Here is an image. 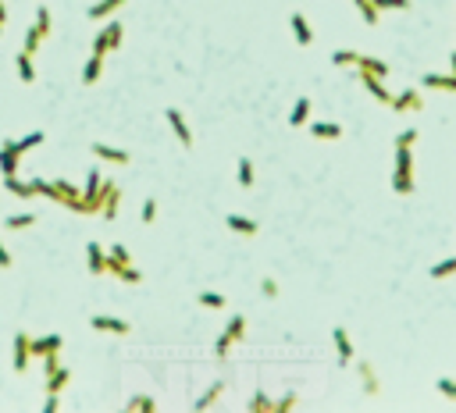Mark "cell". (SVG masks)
<instances>
[{
  "mask_svg": "<svg viewBox=\"0 0 456 413\" xmlns=\"http://www.w3.org/2000/svg\"><path fill=\"white\" fill-rule=\"evenodd\" d=\"M353 4L360 8V14H364V22H367V25H378V8L371 4V0H353Z\"/></svg>",
  "mask_w": 456,
  "mask_h": 413,
  "instance_id": "cell-32",
  "label": "cell"
},
{
  "mask_svg": "<svg viewBox=\"0 0 456 413\" xmlns=\"http://www.w3.org/2000/svg\"><path fill=\"white\" fill-rule=\"evenodd\" d=\"M357 370H360V378H364V392H367V396H378V378H375V367H371L367 360H360L357 363Z\"/></svg>",
  "mask_w": 456,
  "mask_h": 413,
  "instance_id": "cell-19",
  "label": "cell"
},
{
  "mask_svg": "<svg viewBox=\"0 0 456 413\" xmlns=\"http://www.w3.org/2000/svg\"><path fill=\"white\" fill-rule=\"evenodd\" d=\"M388 107H392V111H421V107H424V100H421L417 89H403L400 96H392Z\"/></svg>",
  "mask_w": 456,
  "mask_h": 413,
  "instance_id": "cell-9",
  "label": "cell"
},
{
  "mask_svg": "<svg viewBox=\"0 0 456 413\" xmlns=\"http://www.w3.org/2000/svg\"><path fill=\"white\" fill-rule=\"evenodd\" d=\"M221 392H225V381H218V385H211L203 392V396L196 399V410H207V406H214L218 399H221Z\"/></svg>",
  "mask_w": 456,
  "mask_h": 413,
  "instance_id": "cell-27",
  "label": "cell"
},
{
  "mask_svg": "<svg viewBox=\"0 0 456 413\" xmlns=\"http://www.w3.org/2000/svg\"><path fill=\"white\" fill-rule=\"evenodd\" d=\"M413 142H417V129H406L396 136V147H413Z\"/></svg>",
  "mask_w": 456,
  "mask_h": 413,
  "instance_id": "cell-42",
  "label": "cell"
},
{
  "mask_svg": "<svg viewBox=\"0 0 456 413\" xmlns=\"http://www.w3.org/2000/svg\"><path fill=\"white\" fill-rule=\"evenodd\" d=\"M378 11H410V0H371Z\"/></svg>",
  "mask_w": 456,
  "mask_h": 413,
  "instance_id": "cell-34",
  "label": "cell"
},
{
  "mask_svg": "<svg viewBox=\"0 0 456 413\" xmlns=\"http://www.w3.org/2000/svg\"><path fill=\"white\" fill-rule=\"evenodd\" d=\"M449 275H456V257H449V260L431 267V278H449Z\"/></svg>",
  "mask_w": 456,
  "mask_h": 413,
  "instance_id": "cell-33",
  "label": "cell"
},
{
  "mask_svg": "<svg viewBox=\"0 0 456 413\" xmlns=\"http://www.w3.org/2000/svg\"><path fill=\"white\" fill-rule=\"evenodd\" d=\"M164 118H168V125L175 129V136H178L182 147H193V132H189V125H185L182 111H178V107H168V111H164Z\"/></svg>",
  "mask_w": 456,
  "mask_h": 413,
  "instance_id": "cell-7",
  "label": "cell"
},
{
  "mask_svg": "<svg viewBox=\"0 0 456 413\" xmlns=\"http://www.w3.org/2000/svg\"><path fill=\"white\" fill-rule=\"evenodd\" d=\"M129 410H157V403L150 396H136V399H129Z\"/></svg>",
  "mask_w": 456,
  "mask_h": 413,
  "instance_id": "cell-40",
  "label": "cell"
},
{
  "mask_svg": "<svg viewBox=\"0 0 456 413\" xmlns=\"http://www.w3.org/2000/svg\"><path fill=\"white\" fill-rule=\"evenodd\" d=\"M250 410H275V399H267L264 392H257V396L250 399Z\"/></svg>",
  "mask_w": 456,
  "mask_h": 413,
  "instance_id": "cell-39",
  "label": "cell"
},
{
  "mask_svg": "<svg viewBox=\"0 0 456 413\" xmlns=\"http://www.w3.org/2000/svg\"><path fill=\"white\" fill-rule=\"evenodd\" d=\"M90 328L93 332H103V335H129L132 324L121 321V317H103V314H93L90 317Z\"/></svg>",
  "mask_w": 456,
  "mask_h": 413,
  "instance_id": "cell-4",
  "label": "cell"
},
{
  "mask_svg": "<svg viewBox=\"0 0 456 413\" xmlns=\"http://www.w3.org/2000/svg\"><path fill=\"white\" fill-rule=\"evenodd\" d=\"M93 153L103 157L107 164H129V153H125V150H118V147H103V142H93Z\"/></svg>",
  "mask_w": 456,
  "mask_h": 413,
  "instance_id": "cell-17",
  "label": "cell"
},
{
  "mask_svg": "<svg viewBox=\"0 0 456 413\" xmlns=\"http://www.w3.org/2000/svg\"><path fill=\"white\" fill-rule=\"evenodd\" d=\"M29 339L32 335H25V332H18L14 335V357H11V367L22 374V370H29V363H32V346H29Z\"/></svg>",
  "mask_w": 456,
  "mask_h": 413,
  "instance_id": "cell-5",
  "label": "cell"
},
{
  "mask_svg": "<svg viewBox=\"0 0 456 413\" xmlns=\"http://www.w3.org/2000/svg\"><path fill=\"white\" fill-rule=\"evenodd\" d=\"M0 22H8V8H4V0H0Z\"/></svg>",
  "mask_w": 456,
  "mask_h": 413,
  "instance_id": "cell-47",
  "label": "cell"
},
{
  "mask_svg": "<svg viewBox=\"0 0 456 413\" xmlns=\"http://www.w3.org/2000/svg\"><path fill=\"white\" fill-rule=\"evenodd\" d=\"M118 200H121V193H118V189H114V185H111V193H107V200H103V211H100V214H103V218H107V221H114V218H118Z\"/></svg>",
  "mask_w": 456,
  "mask_h": 413,
  "instance_id": "cell-30",
  "label": "cell"
},
{
  "mask_svg": "<svg viewBox=\"0 0 456 413\" xmlns=\"http://www.w3.org/2000/svg\"><path fill=\"white\" fill-rule=\"evenodd\" d=\"M8 267H11V253L4 250V246H0V271H8Z\"/></svg>",
  "mask_w": 456,
  "mask_h": 413,
  "instance_id": "cell-46",
  "label": "cell"
},
{
  "mask_svg": "<svg viewBox=\"0 0 456 413\" xmlns=\"http://www.w3.org/2000/svg\"><path fill=\"white\" fill-rule=\"evenodd\" d=\"M86 257H90V271L93 275H107V253L100 250V242H90L86 246Z\"/></svg>",
  "mask_w": 456,
  "mask_h": 413,
  "instance_id": "cell-15",
  "label": "cell"
},
{
  "mask_svg": "<svg viewBox=\"0 0 456 413\" xmlns=\"http://www.w3.org/2000/svg\"><path fill=\"white\" fill-rule=\"evenodd\" d=\"M289 25H293V36H296V43H300V47H310V43H314V32H310L307 18H303L300 11L289 14Z\"/></svg>",
  "mask_w": 456,
  "mask_h": 413,
  "instance_id": "cell-10",
  "label": "cell"
},
{
  "mask_svg": "<svg viewBox=\"0 0 456 413\" xmlns=\"http://www.w3.org/2000/svg\"><path fill=\"white\" fill-rule=\"evenodd\" d=\"M139 218H143V224H150V221L157 218V200H154V196L143 203V214H139Z\"/></svg>",
  "mask_w": 456,
  "mask_h": 413,
  "instance_id": "cell-38",
  "label": "cell"
},
{
  "mask_svg": "<svg viewBox=\"0 0 456 413\" xmlns=\"http://www.w3.org/2000/svg\"><path fill=\"white\" fill-rule=\"evenodd\" d=\"M200 306H207V310H221V306H225V296H221V293H200Z\"/></svg>",
  "mask_w": 456,
  "mask_h": 413,
  "instance_id": "cell-37",
  "label": "cell"
},
{
  "mask_svg": "<svg viewBox=\"0 0 456 413\" xmlns=\"http://www.w3.org/2000/svg\"><path fill=\"white\" fill-rule=\"evenodd\" d=\"M36 29L43 32V36H50V29H54V18H50V8L47 4L36 8Z\"/></svg>",
  "mask_w": 456,
  "mask_h": 413,
  "instance_id": "cell-29",
  "label": "cell"
},
{
  "mask_svg": "<svg viewBox=\"0 0 456 413\" xmlns=\"http://www.w3.org/2000/svg\"><path fill=\"white\" fill-rule=\"evenodd\" d=\"M260 293H264L267 299H278V282H275V278H264V282H260Z\"/></svg>",
  "mask_w": 456,
  "mask_h": 413,
  "instance_id": "cell-41",
  "label": "cell"
},
{
  "mask_svg": "<svg viewBox=\"0 0 456 413\" xmlns=\"http://www.w3.org/2000/svg\"><path fill=\"white\" fill-rule=\"evenodd\" d=\"M357 57H360V54H353V50H335V54H331V65H339V68L353 65V68H357Z\"/></svg>",
  "mask_w": 456,
  "mask_h": 413,
  "instance_id": "cell-35",
  "label": "cell"
},
{
  "mask_svg": "<svg viewBox=\"0 0 456 413\" xmlns=\"http://www.w3.org/2000/svg\"><path fill=\"white\" fill-rule=\"evenodd\" d=\"M310 136H318V139H339L342 136V125H335V121H314V125H310Z\"/></svg>",
  "mask_w": 456,
  "mask_h": 413,
  "instance_id": "cell-20",
  "label": "cell"
},
{
  "mask_svg": "<svg viewBox=\"0 0 456 413\" xmlns=\"http://www.w3.org/2000/svg\"><path fill=\"white\" fill-rule=\"evenodd\" d=\"M236 171H239V185H242V189H253V160L250 157H239Z\"/></svg>",
  "mask_w": 456,
  "mask_h": 413,
  "instance_id": "cell-25",
  "label": "cell"
},
{
  "mask_svg": "<svg viewBox=\"0 0 456 413\" xmlns=\"http://www.w3.org/2000/svg\"><path fill=\"white\" fill-rule=\"evenodd\" d=\"M289 406H296V396L289 392V396H282V399H275V410H289Z\"/></svg>",
  "mask_w": 456,
  "mask_h": 413,
  "instance_id": "cell-44",
  "label": "cell"
},
{
  "mask_svg": "<svg viewBox=\"0 0 456 413\" xmlns=\"http://www.w3.org/2000/svg\"><path fill=\"white\" fill-rule=\"evenodd\" d=\"M14 68H18V78H22V82H32V78H36L32 54H25V50H18V57H14Z\"/></svg>",
  "mask_w": 456,
  "mask_h": 413,
  "instance_id": "cell-21",
  "label": "cell"
},
{
  "mask_svg": "<svg viewBox=\"0 0 456 413\" xmlns=\"http://www.w3.org/2000/svg\"><path fill=\"white\" fill-rule=\"evenodd\" d=\"M32 346V357H47V353H61V335H43V339H29Z\"/></svg>",
  "mask_w": 456,
  "mask_h": 413,
  "instance_id": "cell-11",
  "label": "cell"
},
{
  "mask_svg": "<svg viewBox=\"0 0 456 413\" xmlns=\"http://www.w3.org/2000/svg\"><path fill=\"white\" fill-rule=\"evenodd\" d=\"M47 139V132L43 129H36V132H29L25 139H14V147H18V153H25V150H32V147H39V142Z\"/></svg>",
  "mask_w": 456,
  "mask_h": 413,
  "instance_id": "cell-28",
  "label": "cell"
},
{
  "mask_svg": "<svg viewBox=\"0 0 456 413\" xmlns=\"http://www.w3.org/2000/svg\"><path fill=\"white\" fill-rule=\"evenodd\" d=\"M246 335V317L242 314H236L232 321H228V328H225V332H221V339H218V360H225V353H228V349H232V342H239Z\"/></svg>",
  "mask_w": 456,
  "mask_h": 413,
  "instance_id": "cell-3",
  "label": "cell"
},
{
  "mask_svg": "<svg viewBox=\"0 0 456 413\" xmlns=\"http://www.w3.org/2000/svg\"><path fill=\"white\" fill-rule=\"evenodd\" d=\"M360 82H364V86H367V93L375 96L378 103H385V107L392 103V93H388V89L382 86V78H378V75H364V72H360Z\"/></svg>",
  "mask_w": 456,
  "mask_h": 413,
  "instance_id": "cell-13",
  "label": "cell"
},
{
  "mask_svg": "<svg viewBox=\"0 0 456 413\" xmlns=\"http://www.w3.org/2000/svg\"><path fill=\"white\" fill-rule=\"evenodd\" d=\"M331 339H335V349H339V363H342V367H349L357 353H353V342H349L346 328H331Z\"/></svg>",
  "mask_w": 456,
  "mask_h": 413,
  "instance_id": "cell-8",
  "label": "cell"
},
{
  "mask_svg": "<svg viewBox=\"0 0 456 413\" xmlns=\"http://www.w3.org/2000/svg\"><path fill=\"white\" fill-rule=\"evenodd\" d=\"M4 189H8L11 196H22V200L36 196V193H32V182H18V175H8V178H4Z\"/></svg>",
  "mask_w": 456,
  "mask_h": 413,
  "instance_id": "cell-22",
  "label": "cell"
},
{
  "mask_svg": "<svg viewBox=\"0 0 456 413\" xmlns=\"http://www.w3.org/2000/svg\"><path fill=\"white\" fill-rule=\"evenodd\" d=\"M100 72H103V57L93 54V57L86 61V68H82V82H86V86H93V82L100 78Z\"/></svg>",
  "mask_w": 456,
  "mask_h": 413,
  "instance_id": "cell-23",
  "label": "cell"
},
{
  "mask_svg": "<svg viewBox=\"0 0 456 413\" xmlns=\"http://www.w3.org/2000/svg\"><path fill=\"white\" fill-rule=\"evenodd\" d=\"M439 392L446 399H456V381L453 378H439Z\"/></svg>",
  "mask_w": 456,
  "mask_h": 413,
  "instance_id": "cell-43",
  "label": "cell"
},
{
  "mask_svg": "<svg viewBox=\"0 0 456 413\" xmlns=\"http://www.w3.org/2000/svg\"><path fill=\"white\" fill-rule=\"evenodd\" d=\"M4 224L8 229H29V224H36V214H11Z\"/></svg>",
  "mask_w": 456,
  "mask_h": 413,
  "instance_id": "cell-36",
  "label": "cell"
},
{
  "mask_svg": "<svg viewBox=\"0 0 456 413\" xmlns=\"http://www.w3.org/2000/svg\"><path fill=\"white\" fill-rule=\"evenodd\" d=\"M307 118H310V100H307V96H300V100H296V107H293V114H289V125L300 129Z\"/></svg>",
  "mask_w": 456,
  "mask_h": 413,
  "instance_id": "cell-26",
  "label": "cell"
},
{
  "mask_svg": "<svg viewBox=\"0 0 456 413\" xmlns=\"http://www.w3.org/2000/svg\"><path fill=\"white\" fill-rule=\"evenodd\" d=\"M225 224H228L232 232H239V235H257V232H260V224H257L253 218H242V214H228Z\"/></svg>",
  "mask_w": 456,
  "mask_h": 413,
  "instance_id": "cell-12",
  "label": "cell"
},
{
  "mask_svg": "<svg viewBox=\"0 0 456 413\" xmlns=\"http://www.w3.org/2000/svg\"><path fill=\"white\" fill-rule=\"evenodd\" d=\"M18 160H22V153H18L14 139H4V147H0V171H4V178L18 175Z\"/></svg>",
  "mask_w": 456,
  "mask_h": 413,
  "instance_id": "cell-6",
  "label": "cell"
},
{
  "mask_svg": "<svg viewBox=\"0 0 456 413\" xmlns=\"http://www.w3.org/2000/svg\"><path fill=\"white\" fill-rule=\"evenodd\" d=\"M453 75H456V54H453Z\"/></svg>",
  "mask_w": 456,
  "mask_h": 413,
  "instance_id": "cell-48",
  "label": "cell"
},
{
  "mask_svg": "<svg viewBox=\"0 0 456 413\" xmlns=\"http://www.w3.org/2000/svg\"><path fill=\"white\" fill-rule=\"evenodd\" d=\"M0 32H4V22H0Z\"/></svg>",
  "mask_w": 456,
  "mask_h": 413,
  "instance_id": "cell-49",
  "label": "cell"
},
{
  "mask_svg": "<svg viewBox=\"0 0 456 413\" xmlns=\"http://www.w3.org/2000/svg\"><path fill=\"white\" fill-rule=\"evenodd\" d=\"M43 39H47V36H43V32H39V29L32 25V29L25 32V43H22V50H25V54H36L39 47H43Z\"/></svg>",
  "mask_w": 456,
  "mask_h": 413,
  "instance_id": "cell-31",
  "label": "cell"
},
{
  "mask_svg": "<svg viewBox=\"0 0 456 413\" xmlns=\"http://www.w3.org/2000/svg\"><path fill=\"white\" fill-rule=\"evenodd\" d=\"M118 8H125V0H96V4L86 11V18H93V22H103V18L114 14Z\"/></svg>",
  "mask_w": 456,
  "mask_h": 413,
  "instance_id": "cell-14",
  "label": "cell"
},
{
  "mask_svg": "<svg viewBox=\"0 0 456 413\" xmlns=\"http://www.w3.org/2000/svg\"><path fill=\"white\" fill-rule=\"evenodd\" d=\"M421 82L431 86V89H456V75H435V72H428Z\"/></svg>",
  "mask_w": 456,
  "mask_h": 413,
  "instance_id": "cell-24",
  "label": "cell"
},
{
  "mask_svg": "<svg viewBox=\"0 0 456 413\" xmlns=\"http://www.w3.org/2000/svg\"><path fill=\"white\" fill-rule=\"evenodd\" d=\"M357 68L364 72V75H378V78H385L388 75V65H385V61H378V57H357Z\"/></svg>",
  "mask_w": 456,
  "mask_h": 413,
  "instance_id": "cell-16",
  "label": "cell"
},
{
  "mask_svg": "<svg viewBox=\"0 0 456 413\" xmlns=\"http://www.w3.org/2000/svg\"><path fill=\"white\" fill-rule=\"evenodd\" d=\"M68 378H72V370H68V367H57V370H50V374H47V392L61 396V392H65V385H68Z\"/></svg>",
  "mask_w": 456,
  "mask_h": 413,
  "instance_id": "cell-18",
  "label": "cell"
},
{
  "mask_svg": "<svg viewBox=\"0 0 456 413\" xmlns=\"http://www.w3.org/2000/svg\"><path fill=\"white\" fill-rule=\"evenodd\" d=\"M392 189L400 196L413 193V153L410 147H396V171H392Z\"/></svg>",
  "mask_w": 456,
  "mask_h": 413,
  "instance_id": "cell-1",
  "label": "cell"
},
{
  "mask_svg": "<svg viewBox=\"0 0 456 413\" xmlns=\"http://www.w3.org/2000/svg\"><path fill=\"white\" fill-rule=\"evenodd\" d=\"M121 36H125V25L121 22H107L100 32H96V39H93V54H111V50H118L121 47Z\"/></svg>",
  "mask_w": 456,
  "mask_h": 413,
  "instance_id": "cell-2",
  "label": "cell"
},
{
  "mask_svg": "<svg viewBox=\"0 0 456 413\" xmlns=\"http://www.w3.org/2000/svg\"><path fill=\"white\" fill-rule=\"evenodd\" d=\"M57 410V396H54V392H50V396L43 399V413H54Z\"/></svg>",
  "mask_w": 456,
  "mask_h": 413,
  "instance_id": "cell-45",
  "label": "cell"
}]
</instances>
